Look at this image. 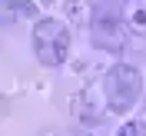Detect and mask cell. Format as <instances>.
<instances>
[{
  "label": "cell",
  "mask_w": 146,
  "mask_h": 136,
  "mask_svg": "<svg viewBox=\"0 0 146 136\" xmlns=\"http://www.w3.org/2000/svg\"><path fill=\"white\" fill-rule=\"evenodd\" d=\"M123 17L133 33H146V0H123Z\"/></svg>",
  "instance_id": "4"
},
{
  "label": "cell",
  "mask_w": 146,
  "mask_h": 136,
  "mask_svg": "<svg viewBox=\"0 0 146 136\" xmlns=\"http://www.w3.org/2000/svg\"><path fill=\"white\" fill-rule=\"evenodd\" d=\"M139 86H143L139 70L129 66V63H116L106 76H103V96H106V103H110L113 113L133 109V103L139 100Z\"/></svg>",
  "instance_id": "2"
},
{
  "label": "cell",
  "mask_w": 146,
  "mask_h": 136,
  "mask_svg": "<svg viewBox=\"0 0 146 136\" xmlns=\"http://www.w3.org/2000/svg\"><path fill=\"white\" fill-rule=\"evenodd\" d=\"M126 40V17H123V0H100L93 10V43L100 50L119 53Z\"/></svg>",
  "instance_id": "1"
},
{
  "label": "cell",
  "mask_w": 146,
  "mask_h": 136,
  "mask_svg": "<svg viewBox=\"0 0 146 136\" xmlns=\"http://www.w3.org/2000/svg\"><path fill=\"white\" fill-rule=\"evenodd\" d=\"M116 136H139V126H136V123H126V126H119Z\"/></svg>",
  "instance_id": "6"
},
{
  "label": "cell",
  "mask_w": 146,
  "mask_h": 136,
  "mask_svg": "<svg viewBox=\"0 0 146 136\" xmlns=\"http://www.w3.org/2000/svg\"><path fill=\"white\" fill-rule=\"evenodd\" d=\"M7 7L13 10V13H20V17H30V13H33L30 0H7Z\"/></svg>",
  "instance_id": "5"
},
{
  "label": "cell",
  "mask_w": 146,
  "mask_h": 136,
  "mask_svg": "<svg viewBox=\"0 0 146 136\" xmlns=\"http://www.w3.org/2000/svg\"><path fill=\"white\" fill-rule=\"evenodd\" d=\"M40 3H46V7H50V3H53V0H40Z\"/></svg>",
  "instance_id": "7"
},
{
  "label": "cell",
  "mask_w": 146,
  "mask_h": 136,
  "mask_svg": "<svg viewBox=\"0 0 146 136\" xmlns=\"http://www.w3.org/2000/svg\"><path fill=\"white\" fill-rule=\"evenodd\" d=\"M33 50H36V60L46 66H56L66 60V50H70V33L60 20H36L33 27Z\"/></svg>",
  "instance_id": "3"
}]
</instances>
